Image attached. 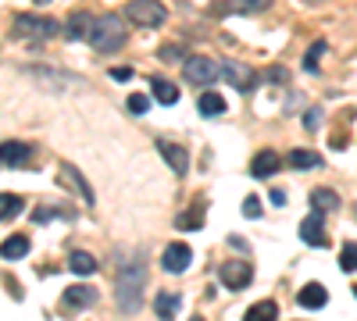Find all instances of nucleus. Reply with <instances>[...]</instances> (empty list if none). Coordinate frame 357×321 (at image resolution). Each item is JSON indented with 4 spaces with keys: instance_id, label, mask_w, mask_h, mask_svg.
<instances>
[{
    "instance_id": "obj_1",
    "label": "nucleus",
    "mask_w": 357,
    "mask_h": 321,
    "mask_svg": "<svg viewBox=\"0 0 357 321\" xmlns=\"http://www.w3.org/2000/svg\"><path fill=\"white\" fill-rule=\"evenodd\" d=\"M143 289H146V265H143V260H129V265L118 272V282H114L118 311L136 314L139 304H143Z\"/></svg>"
},
{
    "instance_id": "obj_2",
    "label": "nucleus",
    "mask_w": 357,
    "mask_h": 321,
    "mask_svg": "<svg viewBox=\"0 0 357 321\" xmlns=\"http://www.w3.org/2000/svg\"><path fill=\"white\" fill-rule=\"evenodd\" d=\"M89 47L100 50V54H114V50H122L129 33H126V22L118 18V15H100L93 18V29H89Z\"/></svg>"
},
{
    "instance_id": "obj_3",
    "label": "nucleus",
    "mask_w": 357,
    "mask_h": 321,
    "mask_svg": "<svg viewBox=\"0 0 357 321\" xmlns=\"http://www.w3.org/2000/svg\"><path fill=\"white\" fill-rule=\"evenodd\" d=\"M11 33L18 40H33V43H43L57 33V22L47 18V15H15L11 22Z\"/></svg>"
},
{
    "instance_id": "obj_4",
    "label": "nucleus",
    "mask_w": 357,
    "mask_h": 321,
    "mask_svg": "<svg viewBox=\"0 0 357 321\" xmlns=\"http://www.w3.org/2000/svg\"><path fill=\"white\" fill-rule=\"evenodd\" d=\"M126 18L132 25H143V29H158L168 22V11L158 0H132V4H126Z\"/></svg>"
},
{
    "instance_id": "obj_5",
    "label": "nucleus",
    "mask_w": 357,
    "mask_h": 321,
    "mask_svg": "<svg viewBox=\"0 0 357 321\" xmlns=\"http://www.w3.org/2000/svg\"><path fill=\"white\" fill-rule=\"evenodd\" d=\"M218 75L232 86V90H240V93H250L254 86H257V72L243 61H222L218 65Z\"/></svg>"
},
{
    "instance_id": "obj_6",
    "label": "nucleus",
    "mask_w": 357,
    "mask_h": 321,
    "mask_svg": "<svg viewBox=\"0 0 357 321\" xmlns=\"http://www.w3.org/2000/svg\"><path fill=\"white\" fill-rule=\"evenodd\" d=\"M183 72H186V82H193V86H211L218 79V65L211 57H186Z\"/></svg>"
},
{
    "instance_id": "obj_7",
    "label": "nucleus",
    "mask_w": 357,
    "mask_h": 321,
    "mask_svg": "<svg viewBox=\"0 0 357 321\" xmlns=\"http://www.w3.org/2000/svg\"><path fill=\"white\" fill-rule=\"evenodd\" d=\"M218 279L225 289H247L254 279V268H250V260H225L218 268Z\"/></svg>"
},
{
    "instance_id": "obj_8",
    "label": "nucleus",
    "mask_w": 357,
    "mask_h": 321,
    "mask_svg": "<svg viewBox=\"0 0 357 321\" xmlns=\"http://www.w3.org/2000/svg\"><path fill=\"white\" fill-rule=\"evenodd\" d=\"M190 265H193V250H190L186 243H168V246H165L161 268H165L168 275H183Z\"/></svg>"
},
{
    "instance_id": "obj_9",
    "label": "nucleus",
    "mask_w": 357,
    "mask_h": 321,
    "mask_svg": "<svg viewBox=\"0 0 357 321\" xmlns=\"http://www.w3.org/2000/svg\"><path fill=\"white\" fill-rule=\"evenodd\" d=\"M301 240L307 246H325L329 236H325V221H321V211H311L304 221H301Z\"/></svg>"
},
{
    "instance_id": "obj_10",
    "label": "nucleus",
    "mask_w": 357,
    "mask_h": 321,
    "mask_svg": "<svg viewBox=\"0 0 357 321\" xmlns=\"http://www.w3.org/2000/svg\"><path fill=\"white\" fill-rule=\"evenodd\" d=\"M296 304H301L304 311H321L325 304H329V289H325L321 282H307L301 293H296Z\"/></svg>"
},
{
    "instance_id": "obj_11",
    "label": "nucleus",
    "mask_w": 357,
    "mask_h": 321,
    "mask_svg": "<svg viewBox=\"0 0 357 321\" xmlns=\"http://www.w3.org/2000/svg\"><path fill=\"white\" fill-rule=\"evenodd\" d=\"M158 150H161V157L172 164L175 175H186V171H190V157H186V150L178 147V143H172V139H158Z\"/></svg>"
},
{
    "instance_id": "obj_12",
    "label": "nucleus",
    "mask_w": 357,
    "mask_h": 321,
    "mask_svg": "<svg viewBox=\"0 0 357 321\" xmlns=\"http://www.w3.org/2000/svg\"><path fill=\"white\" fill-rule=\"evenodd\" d=\"M33 161V147L22 139H8L0 143V164H29Z\"/></svg>"
},
{
    "instance_id": "obj_13",
    "label": "nucleus",
    "mask_w": 357,
    "mask_h": 321,
    "mask_svg": "<svg viewBox=\"0 0 357 321\" xmlns=\"http://www.w3.org/2000/svg\"><path fill=\"white\" fill-rule=\"evenodd\" d=\"M61 304L72 307V311H79V307H93V304H97V289H93V285H72V289H65Z\"/></svg>"
},
{
    "instance_id": "obj_14",
    "label": "nucleus",
    "mask_w": 357,
    "mask_h": 321,
    "mask_svg": "<svg viewBox=\"0 0 357 321\" xmlns=\"http://www.w3.org/2000/svg\"><path fill=\"white\" fill-rule=\"evenodd\" d=\"M279 154L275 150H261L254 161H250V175H254V179H272V175L279 171Z\"/></svg>"
},
{
    "instance_id": "obj_15",
    "label": "nucleus",
    "mask_w": 357,
    "mask_h": 321,
    "mask_svg": "<svg viewBox=\"0 0 357 321\" xmlns=\"http://www.w3.org/2000/svg\"><path fill=\"white\" fill-rule=\"evenodd\" d=\"M61 182L68 186V189H79V196H82V203H89L93 208V189H89V182L79 175V168H72V164H61Z\"/></svg>"
},
{
    "instance_id": "obj_16",
    "label": "nucleus",
    "mask_w": 357,
    "mask_h": 321,
    "mask_svg": "<svg viewBox=\"0 0 357 321\" xmlns=\"http://www.w3.org/2000/svg\"><path fill=\"white\" fill-rule=\"evenodd\" d=\"M268 4H272V0H222L218 15H257Z\"/></svg>"
},
{
    "instance_id": "obj_17",
    "label": "nucleus",
    "mask_w": 357,
    "mask_h": 321,
    "mask_svg": "<svg viewBox=\"0 0 357 321\" xmlns=\"http://www.w3.org/2000/svg\"><path fill=\"white\" fill-rule=\"evenodd\" d=\"M89 29H93V18L82 15V11H75V15L68 18V25H65V36L75 43V40H86V36H89Z\"/></svg>"
},
{
    "instance_id": "obj_18",
    "label": "nucleus",
    "mask_w": 357,
    "mask_h": 321,
    "mask_svg": "<svg viewBox=\"0 0 357 321\" xmlns=\"http://www.w3.org/2000/svg\"><path fill=\"white\" fill-rule=\"evenodd\" d=\"M311 208L314 211H336L340 208V193L336 189H325V186H318V189H311Z\"/></svg>"
},
{
    "instance_id": "obj_19",
    "label": "nucleus",
    "mask_w": 357,
    "mask_h": 321,
    "mask_svg": "<svg viewBox=\"0 0 357 321\" xmlns=\"http://www.w3.org/2000/svg\"><path fill=\"white\" fill-rule=\"evenodd\" d=\"M68 268H72L75 275H93V272H97V257H93V253H86V250H72Z\"/></svg>"
},
{
    "instance_id": "obj_20",
    "label": "nucleus",
    "mask_w": 357,
    "mask_h": 321,
    "mask_svg": "<svg viewBox=\"0 0 357 321\" xmlns=\"http://www.w3.org/2000/svg\"><path fill=\"white\" fill-rule=\"evenodd\" d=\"M25 253H29V240L25 236H8L4 243H0V257H4V260H18Z\"/></svg>"
},
{
    "instance_id": "obj_21",
    "label": "nucleus",
    "mask_w": 357,
    "mask_h": 321,
    "mask_svg": "<svg viewBox=\"0 0 357 321\" xmlns=\"http://www.w3.org/2000/svg\"><path fill=\"white\" fill-rule=\"evenodd\" d=\"M178 307H183V297H178V293H158V300H154L158 318H175Z\"/></svg>"
},
{
    "instance_id": "obj_22",
    "label": "nucleus",
    "mask_w": 357,
    "mask_h": 321,
    "mask_svg": "<svg viewBox=\"0 0 357 321\" xmlns=\"http://www.w3.org/2000/svg\"><path fill=\"white\" fill-rule=\"evenodd\" d=\"M151 90H154L158 104H168V107H172V104L178 100V90H175V82H168V79H158V75H154V79H151Z\"/></svg>"
},
{
    "instance_id": "obj_23",
    "label": "nucleus",
    "mask_w": 357,
    "mask_h": 321,
    "mask_svg": "<svg viewBox=\"0 0 357 321\" xmlns=\"http://www.w3.org/2000/svg\"><path fill=\"white\" fill-rule=\"evenodd\" d=\"M197 107H200L204 118H215V114H225V100H222L218 93H204V97L197 100Z\"/></svg>"
},
{
    "instance_id": "obj_24",
    "label": "nucleus",
    "mask_w": 357,
    "mask_h": 321,
    "mask_svg": "<svg viewBox=\"0 0 357 321\" xmlns=\"http://www.w3.org/2000/svg\"><path fill=\"white\" fill-rule=\"evenodd\" d=\"M268 318H279V304L275 300H261L247 311V321H268Z\"/></svg>"
},
{
    "instance_id": "obj_25",
    "label": "nucleus",
    "mask_w": 357,
    "mask_h": 321,
    "mask_svg": "<svg viewBox=\"0 0 357 321\" xmlns=\"http://www.w3.org/2000/svg\"><path fill=\"white\" fill-rule=\"evenodd\" d=\"M200 225H204V203H197L193 211H186V214L175 218V228H186V232H193V228H200Z\"/></svg>"
},
{
    "instance_id": "obj_26",
    "label": "nucleus",
    "mask_w": 357,
    "mask_h": 321,
    "mask_svg": "<svg viewBox=\"0 0 357 321\" xmlns=\"http://www.w3.org/2000/svg\"><path fill=\"white\" fill-rule=\"evenodd\" d=\"M15 214H22V196L0 193V221H8V218H15Z\"/></svg>"
},
{
    "instance_id": "obj_27",
    "label": "nucleus",
    "mask_w": 357,
    "mask_h": 321,
    "mask_svg": "<svg viewBox=\"0 0 357 321\" xmlns=\"http://www.w3.org/2000/svg\"><path fill=\"white\" fill-rule=\"evenodd\" d=\"M318 164H321V157L311 154V150H293L289 154V168H296V171L301 168H318Z\"/></svg>"
},
{
    "instance_id": "obj_28",
    "label": "nucleus",
    "mask_w": 357,
    "mask_h": 321,
    "mask_svg": "<svg viewBox=\"0 0 357 321\" xmlns=\"http://www.w3.org/2000/svg\"><path fill=\"white\" fill-rule=\"evenodd\" d=\"M340 268L343 272H357V243H347L340 250Z\"/></svg>"
},
{
    "instance_id": "obj_29",
    "label": "nucleus",
    "mask_w": 357,
    "mask_h": 321,
    "mask_svg": "<svg viewBox=\"0 0 357 321\" xmlns=\"http://www.w3.org/2000/svg\"><path fill=\"white\" fill-rule=\"evenodd\" d=\"M321 54H325V43H321V40H318V43H311V50H307V57H304V68H307V72H318Z\"/></svg>"
},
{
    "instance_id": "obj_30",
    "label": "nucleus",
    "mask_w": 357,
    "mask_h": 321,
    "mask_svg": "<svg viewBox=\"0 0 357 321\" xmlns=\"http://www.w3.org/2000/svg\"><path fill=\"white\" fill-rule=\"evenodd\" d=\"M158 57H161V61H186V50L168 43V47H161V50H158Z\"/></svg>"
},
{
    "instance_id": "obj_31",
    "label": "nucleus",
    "mask_w": 357,
    "mask_h": 321,
    "mask_svg": "<svg viewBox=\"0 0 357 321\" xmlns=\"http://www.w3.org/2000/svg\"><path fill=\"white\" fill-rule=\"evenodd\" d=\"M146 107H151V100H146L143 93H132V97H129V111H132V114H146Z\"/></svg>"
},
{
    "instance_id": "obj_32",
    "label": "nucleus",
    "mask_w": 357,
    "mask_h": 321,
    "mask_svg": "<svg viewBox=\"0 0 357 321\" xmlns=\"http://www.w3.org/2000/svg\"><path fill=\"white\" fill-rule=\"evenodd\" d=\"M318 125H321V107H311V111L304 114V129H307V132H314Z\"/></svg>"
},
{
    "instance_id": "obj_33",
    "label": "nucleus",
    "mask_w": 357,
    "mask_h": 321,
    "mask_svg": "<svg viewBox=\"0 0 357 321\" xmlns=\"http://www.w3.org/2000/svg\"><path fill=\"white\" fill-rule=\"evenodd\" d=\"M243 214H247V218H261V200H257V196H247V200H243Z\"/></svg>"
},
{
    "instance_id": "obj_34",
    "label": "nucleus",
    "mask_w": 357,
    "mask_h": 321,
    "mask_svg": "<svg viewBox=\"0 0 357 321\" xmlns=\"http://www.w3.org/2000/svg\"><path fill=\"white\" fill-rule=\"evenodd\" d=\"M111 79H118V82H129V79H132V68H111Z\"/></svg>"
},
{
    "instance_id": "obj_35",
    "label": "nucleus",
    "mask_w": 357,
    "mask_h": 321,
    "mask_svg": "<svg viewBox=\"0 0 357 321\" xmlns=\"http://www.w3.org/2000/svg\"><path fill=\"white\" fill-rule=\"evenodd\" d=\"M229 246H232V250H243V253H247V243H243L240 236H229Z\"/></svg>"
},
{
    "instance_id": "obj_36",
    "label": "nucleus",
    "mask_w": 357,
    "mask_h": 321,
    "mask_svg": "<svg viewBox=\"0 0 357 321\" xmlns=\"http://www.w3.org/2000/svg\"><path fill=\"white\" fill-rule=\"evenodd\" d=\"M268 79H275V82H286V68H272V72H268Z\"/></svg>"
},
{
    "instance_id": "obj_37",
    "label": "nucleus",
    "mask_w": 357,
    "mask_h": 321,
    "mask_svg": "<svg viewBox=\"0 0 357 321\" xmlns=\"http://www.w3.org/2000/svg\"><path fill=\"white\" fill-rule=\"evenodd\" d=\"M272 203H275V208H282V203H286V193H282V189H272Z\"/></svg>"
},
{
    "instance_id": "obj_38",
    "label": "nucleus",
    "mask_w": 357,
    "mask_h": 321,
    "mask_svg": "<svg viewBox=\"0 0 357 321\" xmlns=\"http://www.w3.org/2000/svg\"><path fill=\"white\" fill-rule=\"evenodd\" d=\"M36 4H47V0H36Z\"/></svg>"
},
{
    "instance_id": "obj_39",
    "label": "nucleus",
    "mask_w": 357,
    "mask_h": 321,
    "mask_svg": "<svg viewBox=\"0 0 357 321\" xmlns=\"http://www.w3.org/2000/svg\"><path fill=\"white\" fill-rule=\"evenodd\" d=\"M354 297H357V285H354Z\"/></svg>"
}]
</instances>
